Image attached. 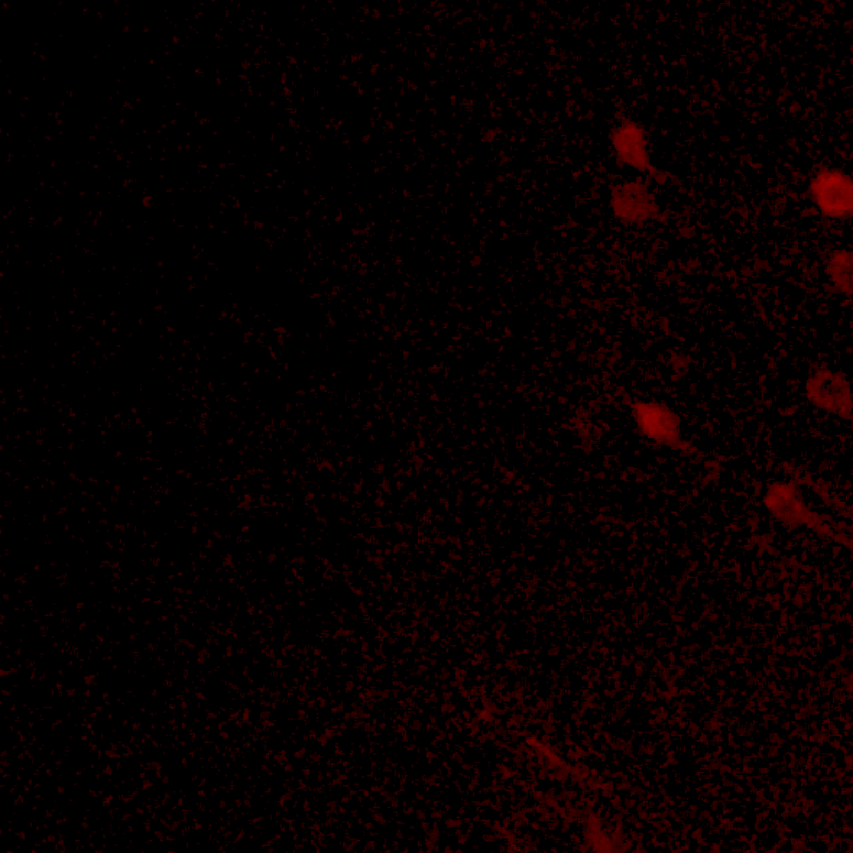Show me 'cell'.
Masks as SVG:
<instances>
[{"label": "cell", "instance_id": "obj_6", "mask_svg": "<svg viewBox=\"0 0 853 853\" xmlns=\"http://www.w3.org/2000/svg\"><path fill=\"white\" fill-rule=\"evenodd\" d=\"M827 275L836 292L853 295V252H833L827 261Z\"/></svg>", "mask_w": 853, "mask_h": 853}, {"label": "cell", "instance_id": "obj_1", "mask_svg": "<svg viewBox=\"0 0 853 853\" xmlns=\"http://www.w3.org/2000/svg\"><path fill=\"white\" fill-rule=\"evenodd\" d=\"M807 397L820 411L853 420V392L843 375L829 369H817L807 381Z\"/></svg>", "mask_w": 853, "mask_h": 853}, {"label": "cell", "instance_id": "obj_2", "mask_svg": "<svg viewBox=\"0 0 853 853\" xmlns=\"http://www.w3.org/2000/svg\"><path fill=\"white\" fill-rule=\"evenodd\" d=\"M820 212L830 219H853V178L839 171H822L810 184Z\"/></svg>", "mask_w": 853, "mask_h": 853}, {"label": "cell", "instance_id": "obj_3", "mask_svg": "<svg viewBox=\"0 0 853 853\" xmlns=\"http://www.w3.org/2000/svg\"><path fill=\"white\" fill-rule=\"evenodd\" d=\"M632 412L642 434L672 449H686L680 437V418L672 408L664 404H635Z\"/></svg>", "mask_w": 853, "mask_h": 853}, {"label": "cell", "instance_id": "obj_7", "mask_svg": "<svg viewBox=\"0 0 853 853\" xmlns=\"http://www.w3.org/2000/svg\"><path fill=\"white\" fill-rule=\"evenodd\" d=\"M850 424H852V430H853V420H852V422H850Z\"/></svg>", "mask_w": 853, "mask_h": 853}, {"label": "cell", "instance_id": "obj_4", "mask_svg": "<svg viewBox=\"0 0 853 853\" xmlns=\"http://www.w3.org/2000/svg\"><path fill=\"white\" fill-rule=\"evenodd\" d=\"M612 207L615 216L628 223L645 222V220L655 219L658 214V207L650 190L638 182L617 187L612 196Z\"/></svg>", "mask_w": 853, "mask_h": 853}, {"label": "cell", "instance_id": "obj_5", "mask_svg": "<svg viewBox=\"0 0 853 853\" xmlns=\"http://www.w3.org/2000/svg\"><path fill=\"white\" fill-rule=\"evenodd\" d=\"M612 144L617 152L619 161L642 172H655L648 157V142L644 129L625 120L612 134Z\"/></svg>", "mask_w": 853, "mask_h": 853}]
</instances>
